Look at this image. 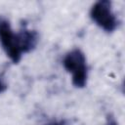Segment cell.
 <instances>
[{
  "instance_id": "cell-3",
  "label": "cell",
  "mask_w": 125,
  "mask_h": 125,
  "mask_svg": "<svg viewBox=\"0 0 125 125\" xmlns=\"http://www.w3.org/2000/svg\"><path fill=\"white\" fill-rule=\"evenodd\" d=\"M0 43L10 60L14 63H18L22 55L18 35L13 32L10 22L4 18H0Z\"/></svg>"
},
{
  "instance_id": "cell-1",
  "label": "cell",
  "mask_w": 125,
  "mask_h": 125,
  "mask_svg": "<svg viewBox=\"0 0 125 125\" xmlns=\"http://www.w3.org/2000/svg\"><path fill=\"white\" fill-rule=\"evenodd\" d=\"M64 68L72 75V84L76 88H83L87 84L88 68L86 57L80 49H73L68 52L62 61Z\"/></svg>"
},
{
  "instance_id": "cell-2",
  "label": "cell",
  "mask_w": 125,
  "mask_h": 125,
  "mask_svg": "<svg viewBox=\"0 0 125 125\" xmlns=\"http://www.w3.org/2000/svg\"><path fill=\"white\" fill-rule=\"evenodd\" d=\"M90 17L106 32H113L118 25V21L111 9V2L108 0L97 1L90 10Z\"/></svg>"
},
{
  "instance_id": "cell-7",
  "label": "cell",
  "mask_w": 125,
  "mask_h": 125,
  "mask_svg": "<svg viewBox=\"0 0 125 125\" xmlns=\"http://www.w3.org/2000/svg\"><path fill=\"white\" fill-rule=\"evenodd\" d=\"M47 125H66V123H65V121H54Z\"/></svg>"
},
{
  "instance_id": "cell-5",
  "label": "cell",
  "mask_w": 125,
  "mask_h": 125,
  "mask_svg": "<svg viewBox=\"0 0 125 125\" xmlns=\"http://www.w3.org/2000/svg\"><path fill=\"white\" fill-rule=\"evenodd\" d=\"M6 89H7V84H6V82L3 80V78L0 76V94L3 93V92H5Z\"/></svg>"
},
{
  "instance_id": "cell-4",
  "label": "cell",
  "mask_w": 125,
  "mask_h": 125,
  "mask_svg": "<svg viewBox=\"0 0 125 125\" xmlns=\"http://www.w3.org/2000/svg\"><path fill=\"white\" fill-rule=\"evenodd\" d=\"M18 39H19V44L21 53H29L38 44L39 41V36L38 33L35 30H30L28 29L25 25H23L20 31L17 33Z\"/></svg>"
},
{
  "instance_id": "cell-6",
  "label": "cell",
  "mask_w": 125,
  "mask_h": 125,
  "mask_svg": "<svg viewBox=\"0 0 125 125\" xmlns=\"http://www.w3.org/2000/svg\"><path fill=\"white\" fill-rule=\"evenodd\" d=\"M104 125H118V123L112 117H108L107 118V121H106V123Z\"/></svg>"
}]
</instances>
